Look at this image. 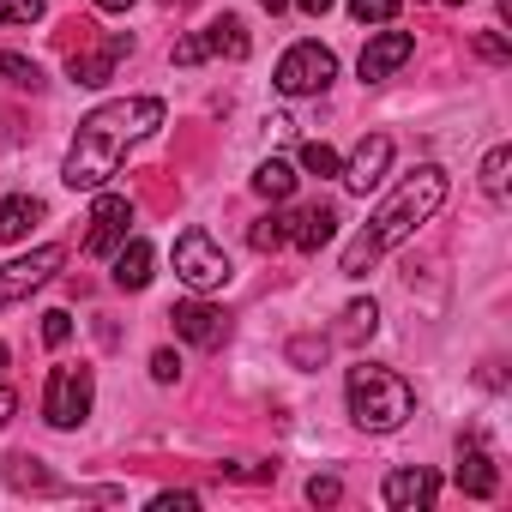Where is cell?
<instances>
[{"label": "cell", "instance_id": "83f0119b", "mask_svg": "<svg viewBox=\"0 0 512 512\" xmlns=\"http://www.w3.org/2000/svg\"><path fill=\"white\" fill-rule=\"evenodd\" d=\"M308 500H314V506H338V500H344V482H338V476H314V482H308Z\"/></svg>", "mask_w": 512, "mask_h": 512}, {"label": "cell", "instance_id": "30bf717a", "mask_svg": "<svg viewBox=\"0 0 512 512\" xmlns=\"http://www.w3.org/2000/svg\"><path fill=\"white\" fill-rule=\"evenodd\" d=\"M169 320H175V338H187V344H199V350H217V344L229 338V314L211 308V302H175Z\"/></svg>", "mask_w": 512, "mask_h": 512}, {"label": "cell", "instance_id": "3957f363", "mask_svg": "<svg viewBox=\"0 0 512 512\" xmlns=\"http://www.w3.org/2000/svg\"><path fill=\"white\" fill-rule=\"evenodd\" d=\"M344 398H350L356 428H368V434H392V428H404V422L416 416L410 380L392 374V368H380V362H356V368L344 374Z\"/></svg>", "mask_w": 512, "mask_h": 512}, {"label": "cell", "instance_id": "cb8c5ba5", "mask_svg": "<svg viewBox=\"0 0 512 512\" xmlns=\"http://www.w3.org/2000/svg\"><path fill=\"white\" fill-rule=\"evenodd\" d=\"M247 241L260 247V253H278V247L290 241V223H284V217H260V223L247 229Z\"/></svg>", "mask_w": 512, "mask_h": 512}, {"label": "cell", "instance_id": "ba28073f", "mask_svg": "<svg viewBox=\"0 0 512 512\" xmlns=\"http://www.w3.org/2000/svg\"><path fill=\"white\" fill-rule=\"evenodd\" d=\"M127 223H133V199L103 193V199L91 205V235H85V253H91V260H103V253H115V247L127 241Z\"/></svg>", "mask_w": 512, "mask_h": 512}, {"label": "cell", "instance_id": "f1b7e54d", "mask_svg": "<svg viewBox=\"0 0 512 512\" xmlns=\"http://www.w3.org/2000/svg\"><path fill=\"white\" fill-rule=\"evenodd\" d=\"M67 338H73V320H67L61 308H55V314H43V344H55V350H61Z\"/></svg>", "mask_w": 512, "mask_h": 512}, {"label": "cell", "instance_id": "ffe728a7", "mask_svg": "<svg viewBox=\"0 0 512 512\" xmlns=\"http://www.w3.org/2000/svg\"><path fill=\"white\" fill-rule=\"evenodd\" d=\"M0 85H13V91H43V67L0 49Z\"/></svg>", "mask_w": 512, "mask_h": 512}, {"label": "cell", "instance_id": "4dcf8cb0", "mask_svg": "<svg viewBox=\"0 0 512 512\" xmlns=\"http://www.w3.org/2000/svg\"><path fill=\"white\" fill-rule=\"evenodd\" d=\"M290 356H296V362H320V356H326V338H320V344H314V338H296Z\"/></svg>", "mask_w": 512, "mask_h": 512}, {"label": "cell", "instance_id": "2e32d148", "mask_svg": "<svg viewBox=\"0 0 512 512\" xmlns=\"http://www.w3.org/2000/svg\"><path fill=\"white\" fill-rule=\"evenodd\" d=\"M145 284H151V241L127 235L115 247V290H145Z\"/></svg>", "mask_w": 512, "mask_h": 512}, {"label": "cell", "instance_id": "836d02e7", "mask_svg": "<svg viewBox=\"0 0 512 512\" xmlns=\"http://www.w3.org/2000/svg\"><path fill=\"white\" fill-rule=\"evenodd\" d=\"M296 7H302V13H308V19H326V13H332V7H338V0H296Z\"/></svg>", "mask_w": 512, "mask_h": 512}, {"label": "cell", "instance_id": "7a4b0ae2", "mask_svg": "<svg viewBox=\"0 0 512 512\" xmlns=\"http://www.w3.org/2000/svg\"><path fill=\"white\" fill-rule=\"evenodd\" d=\"M440 205H446V169H440V163L410 169V175L386 193V205L368 217V229L344 247V278H368L380 253H386V247H398V241H410V235H416Z\"/></svg>", "mask_w": 512, "mask_h": 512}, {"label": "cell", "instance_id": "52a82bcc", "mask_svg": "<svg viewBox=\"0 0 512 512\" xmlns=\"http://www.w3.org/2000/svg\"><path fill=\"white\" fill-rule=\"evenodd\" d=\"M61 260H67L61 247H37V253H25V260H7V266H0V308H13L31 290H43L61 272Z\"/></svg>", "mask_w": 512, "mask_h": 512}, {"label": "cell", "instance_id": "4316f807", "mask_svg": "<svg viewBox=\"0 0 512 512\" xmlns=\"http://www.w3.org/2000/svg\"><path fill=\"white\" fill-rule=\"evenodd\" d=\"M43 0H0V25H37Z\"/></svg>", "mask_w": 512, "mask_h": 512}, {"label": "cell", "instance_id": "d6986e66", "mask_svg": "<svg viewBox=\"0 0 512 512\" xmlns=\"http://www.w3.org/2000/svg\"><path fill=\"white\" fill-rule=\"evenodd\" d=\"M253 193H260V199H290L296 193V169L284 157H266L260 169H253Z\"/></svg>", "mask_w": 512, "mask_h": 512}, {"label": "cell", "instance_id": "8d00e7d4", "mask_svg": "<svg viewBox=\"0 0 512 512\" xmlns=\"http://www.w3.org/2000/svg\"><path fill=\"white\" fill-rule=\"evenodd\" d=\"M260 7H266V13H284V7H290V0H260Z\"/></svg>", "mask_w": 512, "mask_h": 512}, {"label": "cell", "instance_id": "8992f818", "mask_svg": "<svg viewBox=\"0 0 512 512\" xmlns=\"http://www.w3.org/2000/svg\"><path fill=\"white\" fill-rule=\"evenodd\" d=\"M91 398H97V380H91L85 362H79V368H55L49 386H43V416H49V428H79V422L91 416Z\"/></svg>", "mask_w": 512, "mask_h": 512}, {"label": "cell", "instance_id": "5bb4252c", "mask_svg": "<svg viewBox=\"0 0 512 512\" xmlns=\"http://www.w3.org/2000/svg\"><path fill=\"white\" fill-rule=\"evenodd\" d=\"M127 49H133V37H109L103 49H85V55H73V61H67V73H73L79 85H109V79H115V61H121Z\"/></svg>", "mask_w": 512, "mask_h": 512}, {"label": "cell", "instance_id": "1f68e13d", "mask_svg": "<svg viewBox=\"0 0 512 512\" xmlns=\"http://www.w3.org/2000/svg\"><path fill=\"white\" fill-rule=\"evenodd\" d=\"M13 416H19V392H13V386H0V428H7Z\"/></svg>", "mask_w": 512, "mask_h": 512}, {"label": "cell", "instance_id": "74e56055", "mask_svg": "<svg viewBox=\"0 0 512 512\" xmlns=\"http://www.w3.org/2000/svg\"><path fill=\"white\" fill-rule=\"evenodd\" d=\"M0 368H7V344H0Z\"/></svg>", "mask_w": 512, "mask_h": 512}, {"label": "cell", "instance_id": "7402d4cb", "mask_svg": "<svg viewBox=\"0 0 512 512\" xmlns=\"http://www.w3.org/2000/svg\"><path fill=\"white\" fill-rule=\"evenodd\" d=\"M374 326H380V308H374V302H350L338 332H344V338H374Z\"/></svg>", "mask_w": 512, "mask_h": 512}, {"label": "cell", "instance_id": "ac0fdd59", "mask_svg": "<svg viewBox=\"0 0 512 512\" xmlns=\"http://www.w3.org/2000/svg\"><path fill=\"white\" fill-rule=\"evenodd\" d=\"M37 217H43V205H37L31 193H13V199H0V241H25Z\"/></svg>", "mask_w": 512, "mask_h": 512}, {"label": "cell", "instance_id": "d6a6232c", "mask_svg": "<svg viewBox=\"0 0 512 512\" xmlns=\"http://www.w3.org/2000/svg\"><path fill=\"white\" fill-rule=\"evenodd\" d=\"M151 506H157V512H181V506H193V494H157Z\"/></svg>", "mask_w": 512, "mask_h": 512}, {"label": "cell", "instance_id": "6da1fadb", "mask_svg": "<svg viewBox=\"0 0 512 512\" xmlns=\"http://www.w3.org/2000/svg\"><path fill=\"white\" fill-rule=\"evenodd\" d=\"M157 127H163V103H157V97H115V103H97V109L79 121L73 145H67L61 181H67L73 193H97V187L121 169V157H127L139 139H151Z\"/></svg>", "mask_w": 512, "mask_h": 512}, {"label": "cell", "instance_id": "277c9868", "mask_svg": "<svg viewBox=\"0 0 512 512\" xmlns=\"http://www.w3.org/2000/svg\"><path fill=\"white\" fill-rule=\"evenodd\" d=\"M332 79H338V55H332L326 43H296V49H284L278 73H272V85H278L284 97H320Z\"/></svg>", "mask_w": 512, "mask_h": 512}, {"label": "cell", "instance_id": "9c48e42d", "mask_svg": "<svg viewBox=\"0 0 512 512\" xmlns=\"http://www.w3.org/2000/svg\"><path fill=\"white\" fill-rule=\"evenodd\" d=\"M386 169H392V139H386V133L362 139V145L350 151V163H338V175H344L350 193H374V187L386 181Z\"/></svg>", "mask_w": 512, "mask_h": 512}, {"label": "cell", "instance_id": "603a6c76", "mask_svg": "<svg viewBox=\"0 0 512 512\" xmlns=\"http://www.w3.org/2000/svg\"><path fill=\"white\" fill-rule=\"evenodd\" d=\"M7 476H13L19 488H43V494L55 488V482L43 476V458H25V452H13V458H7Z\"/></svg>", "mask_w": 512, "mask_h": 512}, {"label": "cell", "instance_id": "f546056e", "mask_svg": "<svg viewBox=\"0 0 512 512\" xmlns=\"http://www.w3.org/2000/svg\"><path fill=\"white\" fill-rule=\"evenodd\" d=\"M151 380H157V386L181 380V356H175V350H157V356H151Z\"/></svg>", "mask_w": 512, "mask_h": 512}, {"label": "cell", "instance_id": "4fadbf2b", "mask_svg": "<svg viewBox=\"0 0 512 512\" xmlns=\"http://www.w3.org/2000/svg\"><path fill=\"white\" fill-rule=\"evenodd\" d=\"M380 494H386V506H392V512H416V506H434L440 482H434V470H422V464H416V470H392Z\"/></svg>", "mask_w": 512, "mask_h": 512}, {"label": "cell", "instance_id": "e0dca14e", "mask_svg": "<svg viewBox=\"0 0 512 512\" xmlns=\"http://www.w3.org/2000/svg\"><path fill=\"white\" fill-rule=\"evenodd\" d=\"M193 37H199V49H205V55H229V61H247V49H253L247 25H241V19H229V13H223V19H211V25H205V31H193Z\"/></svg>", "mask_w": 512, "mask_h": 512}, {"label": "cell", "instance_id": "e575fe53", "mask_svg": "<svg viewBox=\"0 0 512 512\" xmlns=\"http://www.w3.org/2000/svg\"><path fill=\"white\" fill-rule=\"evenodd\" d=\"M476 49H482V55H488V61H506V43H500V37H482V43H476Z\"/></svg>", "mask_w": 512, "mask_h": 512}, {"label": "cell", "instance_id": "d590c367", "mask_svg": "<svg viewBox=\"0 0 512 512\" xmlns=\"http://www.w3.org/2000/svg\"><path fill=\"white\" fill-rule=\"evenodd\" d=\"M97 7H103V13H127V7H133V0H97Z\"/></svg>", "mask_w": 512, "mask_h": 512}, {"label": "cell", "instance_id": "7c38bea8", "mask_svg": "<svg viewBox=\"0 0 512 512\" xmlns=\"http://www.w3.org/2000/svg\"><path fill=\"white\" fill-rule=\"evenodd\" d=\"M410 55H416V37H410V31H380V37L362 49V85H380V79L398 73Z\"/></svg>", "mask_w": 512, "mask_h": 512}, {"label": "cell", "instance_id": "d4e9b609", "mask_svg": "<svg viewBox=\"0 0 512 512\" xmlns=\"http://www.w3.org/2000/svg\"><path fill=\"white\" fill-rule=\"evenodd\" d=\"M350 19L356 25H392L398 19V0H350Z\"/></svg>", "mask_w": 512, "mask_h": 512}, {"label": "cell", "instance_id": "9a60e30c", "mask_svg": "<svg viewBox=\"0 0 512 512\" xmlns=\"http://www.w3.org/2000/svg\"><path fill=\"white\" fill-rule=\"evenodd\" d=\"M290 223V241L302 247V253H320L332 235H338V211L332 205H308V211H296V217H284Z\"/></svg>", "mask_w": 512, "mask_h": 512}, {"label": "cell", "instance_id": "f35d334b", "mask_svg": "<svg viewBox=\"0 0 512 512\" xmlns=\"http://www.w3.org/2000/svg\"><path fill=\"white\" fill-rule=\"evenodd\" d=\"M446 7H464V0H446Z\"/></svg>", "mask_w": 512, "mask_h": 512}, {"label": "cell", "instance_id": "5b68a950", "mask_svg": "<svg viewBox=\"0 0 512 512\" xmlns=\"http://www.w3.org/2000/svg\"><path fill=\"white\" fill-rule=\"evenodd\" d=\"M175 278L187 284V290H223L229 284V253L205 235V229H181V241H175Z\"/></svg>", "mask_w": 512, "mask_h": 512}, {"label": "cell", "instance_id": "484cf974", "mask_svg": "<svg viewBox=\"0 0 512 512\" xmlns=\"http://www.w3.org/2000/svg\"><path fill=\"white\" fill-rule=\"evenodd\" d=\"M302 169H308V175H338V151H332L326 139H308V145H302Z\"/></svg>", "mask_w": 512, "mask_h": 512}, {"label": "cell", "instance_id": "8fae6325", "mask_svg": "<svg viewBox=\"0 0 512 512\" xmlns=\"http://www.w3.org/2000/svg\"><path fill=\"white\" fill-rule=\"evenodd\" d=\"M458 488L470 494V500H494V488H500V470H494V458H488V446L476 440V434H464L458 440Z\"/></svg>", "mask_w": 512, "mask_h": 512}, {"label": "cell", "instance_id": "44dd1931", "mask_svg": "<svg viewBox=\"0 0 512 512\" xmlns=\"http://www.w3.org/2000/svg\"><path fill=\"white\" fill-rule=\"evenodd\" d=\"M506 169H512V145H494L482 157V193L488 199H506Z\"/></svg>", "mask_w": 512, "mask_h": 512}]
</instances>
